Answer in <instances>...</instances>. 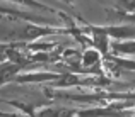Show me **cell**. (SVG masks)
I'll return each mask as SVG.
<instances>
[{"mask_svg":"<svg viewBox=\"0 0 135 117\" xmlns=\"http://www.w3.org/2000/svg\"><path fill=\"white\" fill-rule=\"evenodd\" d=\"M89 29L113 39H135V26H89Z\"/></svg>","mask_w":135,"mask_h":117,"instance_id":"cell-1","label":"cell"},{"mask_svg":"<svg viewBox=\"0 0 135 117\" xmlns=\"http://www.w3.org/2000/svg\"><path fill=\"white\" fill-rule=\"evenodd\" d=\"M111 51L115 53L116 56H132L135 54V39H130V41H116L111 44Z\"/></svg>","mask_w":135,"mask_h":117,"instance_id":"cell-2","label":"cell"},{"mask_svg":"<svg viewBox=\"0 0 135 117\" xmlns=\"http://www.w3.org/2000/svg\"><path fill=\"white\" fill-rule=\"evenodd\" d=\"M0 14H9V15H17L21 19H26V20H34L38 24H50L48 19H43V17H36V15H31V14L26 12H19V10H14V9H5V7H0Z\"/></svg>","mask_w":135,"mask_h":117,"instance_id":"cell-3","label":"cell"},{"mask_svg":"<svg viewBox=\"0 0 135 117\" xmlns=\"http://www.w3.org/2000/svg\"><path fill=\"white\" fill-rule=\"evenodd\" d=\"M9 2H14V3H19V5H24V7H31V9H38V10H46V12H53V9H50L48 5L38 2V0H9Z\"/></svg>","mask_w":135,"mask_h":117,"instance_id":"cell-4","label":"cell"},{"mask_svg":"<svg viewBox=\"0 0 135 117\" xmlns=\"http://www.w3.org/2000/svg\"><path fill=\"white\" fill-rule=\"evenodd\" d=\"M116 12L133 14L135 12V0H116Z\"/></svg>","mask_w":135,"mask_h":117,"instance_id":"cell-5","label":"cell"},{"mask_svg":"<svg viewBox=\"0 0 135 117\" xmlns=\"http://www.w3.org/2000/svg\"><path fill=\"white\" fill-rule=\"evenodd\" d=\"M116 17H118V19L127 20V22H133V24H135V12H133V14H122V12H116Z\"/></svg>","mask_w":135,"mask_h":117,"instance_id":"cell-6","label":"cell"},{"mask_svg":"<svg viewBox=\"0 0 135 117\" xmlns=\"http://www.w3.org/2000/svg\"><path fill=\"white\" fill-rule=\"evenodd\" d=\"M62 2L65 3V5H70V7H72V5H74V2H75V0H62Z\"/></svg>","mask_w":135,"mask_h":117,"instance_id":"cell-7","label":"cell"}]
</instances>
